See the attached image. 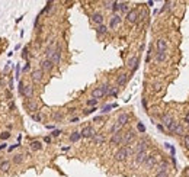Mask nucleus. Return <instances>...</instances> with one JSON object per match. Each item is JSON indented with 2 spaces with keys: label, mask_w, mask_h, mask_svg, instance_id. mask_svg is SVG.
Returning <instances> with one entry per match:
<instances>
[{
  "label": "nucleus",
  "mask_w": 189,
  "mask_h": 177,
  "mask_svg": "<svg viewBox=\"0 0 189 177\" xmlns=\"http://www.w3.org/2000/svg\"><path fill=\"white\" fill-rule=\"evenodd\" d=\"M130 158V153H128V147H119L115 154H113V160L116 163H124Z\"/></svg>",
  "instance_id": "obj_1"
},
{
  "label": "nucleus",
  "mask_w": 189,
  "mask_h": 177,
  "mask_svg": "<svg viewBox=\"0 0 189 177\" xmlns=\"http://www.w3.org/2000/svg\"><path fill=\"white\" fill-rule=\"evenodd\" d=\"M135 139H137V131L135 129H128L122 135V147H130Z\"/></svg>",
  "instance_id": "obj_2"
},
{
  "label": "nucleus",
  "mask_w": 189,
  "mask_h": 177,
  "mask_svg": "<svg viewBox=\"0 0 189 177\" xmlns=\"http://www.w3.org/2000/svg\"><path fill=\"white\" fill-rule=\"evenodd\" d=\"M147 147H148V139L147 138H141V139H138L135 145L133 147L134 150V155L137 154V153H143V151H147Z\"/></svg>",
  "instance_id": "obj_3"
},
{
  "label": "nucleus",
  "mask_w": 189,
  "mask_h": 177,
  "mask_svg": "<svg viewBox=\"0 0 189 177\" xmlns=\"http://www.w3.org/2000/svg\"><path fill=\"white\" fill-rule=\"evenodd\" d=\"M44 71L41 70V68H35L31 71V81H32L33 84H39V83H42V80H44Z\"/></svg>",
  "instance_id": "obj_4"
},
{
  "label": "nucleus",
  "mask_w": 189,
  "mask_h": 177,
  "mask_svg": "<svg viewBox=\"0 0 189 177\" xmlns=\"http://www.w3.org/2000/svg\"><path fill=\"white\" fill-rule=\"evenodd\" d=\"M61 55H63V49H61V45L57 44L56 45V51L53 52V55H51V61H53V64L54 66H60L61 64Z\"/></svg>",
  "instance_id": "obj_5"
},
{
  "label": "nucleus",
  "mask_w": 189,
  "mask_h": 177,
  "mask_svg": "<svg viewBox=\"0 0 189 177\" xmlns=\"http://www.w3.org/2000/svg\"><path fill=\"white\" fill-rule=\"evenodd\" d=\"M122 135H124L122 131L111 135V138H109V145H111V147H122Z\"/></svg>",
  "instance_id": "obj_6"
},
{
  "label": "nucleus",
  "mask_w": 189,
  "mask_h": 177,
  "mask_svg": "<svg viewBox=\"0 0 189 177\" xmlns=\"http://www.w3.org/2000/svg\"><path fill=\"white\" fill-rule=\"evenodd\" d=\"M128 80H130V74L127 73V71H122V73H119L118 76H116V86L119 88H122L127 86V83H128Z\"/></svg>",
  "instance_id": "obj_7"
},
{
  "label": "nucleus",
  "mask_w": 189,
  "mask_h": 177,
  "mask_svg": "<svg viewBox=\"0 0 189 177\" xmlns=\"http://www.w3.org/2000/svg\"><path fill=\"white\" fill-rule=\"evenodd\" d=\"M138 16H140V12L137 10V9H131L125 15V21L128 23H131V25H135V23L138 22Z\"/></svg>",
  "instance_id": "obj_8"
},
{
  "label": "nucleus",
  "mask_w": 189,
  "mask_h": 177,
  "mask_svg": "<svg viewBox=\"0 0 189 177\" xmlns=\"http://www.w3.org/2000/svg\"><path fill=\"white\" fill-rule=\"evenodd\" d=\"M23 108L26 109V112H28L29 115H33V113L39 112V111H38V103H36L35 100H25Z\"/></svg>",
  "instance_id": "obj_9"
},
{
  "label": "nucleus",
  "mask_w": 189,
  "mask_h": 177,
  "mask_svg": "<svg viewBox=\"0 0 189 177\" xmlns=\"http://www.w3.org/2000/svg\"><path fill=\"white\" fill-rule=\"evenodd\" d=\"M80 133H82V138H86V139H92L95 135H96V131H95V128L93 126H90V125H87V126H84L82 131H80Z\"/></svg>",
  "instance_id": "obj_10"
},
{
  "label": "nucleus",
  "mask_w": 189,
  "mask_h": 177,
  "mask_svg": "<svg viewBox=\"0 0 189 177\" xmlns=\"http://www.w3.org/2000/svg\"><path fill=\"white\" fill-rule=\"evenodd\" d=\"M138 63H140V58H138V55H133L128 58V61H127V68L131 71V73H134L137 68H138Z\"/></svg>",
  "instance_id": "obj_11"
},
{
  "label": "nucleus",
  "mask_w": 189,
  "mask_h": 177,
  "mask_svg": "<svg viewBox=\"0 0 189 177\" xmlns=\"http://www.w3.org/2000/svg\"><path fill=\"white\" fill-rule=\"evenodd\" d=\"M54 64H53V61L51 60H48V58H44L41 63H39V68L44 71V73H51L53 70H54Z\"/></svg>",
  "instance_id": "obj_12"
},
{
  "label": "nucleus",
  "mask_w": 189,
  "mask_h": 177,
  "mask_svg": "<svg viewBox=\"0 0 189 177\" xmlns=\"http://www.w3.org/2000/svg\"><path fill=\"white\" fill-rule=\"evenodd\" d=\"M122 23V18H121V15H118V13H115V15H112L111 19H109V29H116L119 25Z\"/></svg>",
  "instance_id": "obj_13"
},
{
  "label": "nucleus",
  "mask_w": 189,
  "mask_h": 177,
  "mask_svg": "<svg viewBox=\"0 0 189 177\" xmlns=\"http://www.w3.org/2000/svg\"><path fill=\"white\" fill-rule=\"evenodd\" d=\"M103 21H105V16H103L100 12H95V13H92V15H90V22L95 23L96 26L103 25Z\"/></svg>",
  "instance_id": "obj_14"
},
{
  "label": "nucleus",
  "mask_w": 189,
  "mask_h": 177,
  "mask_svg": "<svg viewBox=\"0 0 189 177\" xmlns=\"http://www.w3.org/2000/svg\"><path fill=\"white\" fill-rule=\"evenodd\" d=\"M147 151H143V153H137V154L134 155V164L135 166H143L145 163V160H147Z\"/></svg>",
  "instance_id": "obj_15"
},
{
  "label": "nucleus",
  "mask_w": 189,
  "mask_h": 177,
  "mask_svg": "<svg viewBox=\"0 0 189 177\" xmlns=\"http://www.w3.org/2000/svg\"><path fill=\"white\" fill-rule=\"evenodd\" d=\"M157 164H159L157 155H148V157H147V160H145V163L143 164V166H144L147 170H151V168H154Z\"/></svg>",
  "instance_id": "obj_16"
},
{
  "label": "nucleus",
  "mask_w": 189,
  "mask_h": 177,
  "mask_svg": "<svg viewBox=\"0 0 189 177\" xmlns=\"http://www.w3.org/2000/svg\"><path fill=\"white\" fill-rule=\"evenodd\" d=\"M130 119H131L130 113L122 112V113H119V115H118V119H116V122H118L121 126H125V125H128V123H130Z\"/></svg>",
  "instance_id": "obj_17"
},
{
  "label": "nucleus",
  "mask_w": 189,
  "mask_h": 177,
  "mask_svg": "<svg viewBox=\"0 0 189 177\" xmlns=\"http://www.w3.org/2000/svg\"><path fill=\"white\" fill-rule=\"evenodd\" d=\"M156 49L157 52H166L167 51V41L165 38H159L156 41Z\"/></svg>",
  "instance_id": "obj_18"
},
{
  "label": "nucleus",
  "mask_w": 189,
  "mask_h": 177,
  "mask_svg": "<svg viewBox=\"0 0 189 177\" xmlns=\"http://www.w3.org/2000/svg\"><path fill=\"white\" fill-rule=\"evenodd\" d=\"M33 94H35V90H33L32 84H25V88H23V97L28 100H32Z\"/></svg>",
  "instance_id": "obj_19"
},
{
  "label": "nucleus",
  "mask_w": 189,
  "mask_h": 177,
  "mask_svg": "<svg viewBox=\"0 0 189 177\" xmlns=\"http://www.w3.org/2000/svg\"><path fill=\"white\" fill-rule=\"evenodd\" d=\"M12 164H15V166H21L23 161H25V155L21 154V153H18V154L12 155Z\"/></svg>",
  "instance_id": "obj_20"
},
{
  "label": "nucleus",
  "mask_w": 189,
  "mask_h": 177,
  "mask_svg": "<svg viewBox=\"0 0 189 177\" xmlns=\"http://www.w3.org/2000/svg\"><path fill=\"white\" fill-rule=\"evenodd\" d=\"M169 55H167V52H156V55H154V61H156L157 64H163V63H166Z\"/></svg>",
  "instance_id": "obj_21"
},
{
  "label": "nucleus",
  "mask_w": 189,
  "mask_h": 177,
  "mask_svg": "<svg viewBox=\"0 0 189 177\" xmlns=\"http://www.w3.org/2000/svg\"><path fill=\"white\" fill-rule=\"evenodd\" d=\"M105 96H106V94H105V91L100 88V86L99 87H95L92 90V97H93V99L99 100V99H102V97H105Z\"/></svg>",
  "instance_id": "obj_22"
},
{
  "label": "nucleus",
  "mask_w": 189,
  "mask_h": 177,
  "mask_svg": "<svg viewBox=\"0 0 189 177\" xmlns=\"http://www.w3.org/2000/svg\"><path fill=\"white\" fill-rule=\"evenodd\" d=\"M29 148H31L32 151H41V150L44 148V144H42L39 139H33V141H31V144H29Z\"/></svg>",
  "instance_id": "obj_23"
},
{
  "label": "nucleus",
  "mask_w": 189,
  "mask_h": 177,
  "mask_svg": "<svg viewBox=\"0 0 189 177\" xmlns=\"http://www.w3.org/2000/svg\"><path fill=\"white\" fill-rule=\"evenodd\" d=\"M10 167H12L10 160H3V161L0 163V171H1V173H9V171H10Z\"/></svg>",
  "instance_id": "obj_24"
},
{
  "label": "nucleus",
  "mask_w": 189,
  "mask_h": 177,
  "mask_svg": "<svg viewBox=\"0 0 189 177\" xmlns=\"http://www.w3.org/2000/svg\"><path fill=\"white\" fill-rule=\"evenodd\" d=\"M92 141H93V144L95 145H102V144H105L106 136H105L103 133H96V135L92 138Z\"/></svg>",
  "instance_id": "obj_25"
},
{
  "label": "nucleus",
  "mask_w": 189,
  "mask_h": 177,
  "mask_svg": "<svg viewBox=\"0 0 189 177\" xmlns=\"http://www.w3.org/2000/svg\"><path fill=\"white\" fill-rule=\"evenodd\" d=\"M80 139H82V133H80V131H73V132L70 133V136H68V141L73 142V144L79 142Z\"/></svg>",
  "instance_id": "obj_26"
},
{
  "label": "nucleus",
  "mask_w": 189,
  "mask_h": 177,
  "mask_svg": "<svg viewBox=\"0 0 189 177\" xmlns=\"http://www.w3.org/2000/svg\"><path fill=\"white\" fill-rule=\"evenodd\" d=\"M160 122H162V125H163V126H167V125H170V123L173 122V118H172V115H170V113H165V115H162Z\"/></svg>",
  "instance_id": "obj_27"
},
{
  "label": "nucleus",
  "mask_w": 189,
  "mask_h": 177,
  "mask_svg": "<svg viewBox=\"0 0 189 177\" xmlns=\"http://www.w3.org/2000/svg\"><path fill=\"white\" fill-rule=\"evenodd\" d=\"M109 32V28L103 23V25H99V26H96V33H98V36H105L106 33Z\"/></svg>",
  "instance_id": "obj_28"
},
{
  "label": "nucleus",
  "mask_w": 189,
  "mask_h": 177,
  "mask_svg": "<svg viewBox=\"0 0 189 177\" xmlns=\"http://www.w3.org/2000/svg\"><path fill=\"white\" fill-rule=\"evenodd\" d=\"M183 133H186V132H185V126H183V123L178 122V125H176V128H175V132H173V135L183 136Z\"/></svg>",
  "instance_id": "obj_29"
},
{
  "label": "nucleus",
  "mask_w": 189,
  "mask_h": 177,
  "mask_svg": "<svg viewBox=\"0 0 189 177\" xmlns=\"http://www.w3.org/2000/svg\"><path fill=\"white\" fill-rule=\"evenodd\" d=\"M119 131H122V126H121L118 122H113V123L111 125V128H109V133H111V135H113V133L119 132Z\"/></svg>",
  "instance_id": "obj_30"
},
{
  "label": "nucleus",
  "mask_w": 189,
  "mask_h": 177,
  "mask_svg": "<svg viewBox=\"0 0 189 177\" xmlns=\"http://www.w3.org/2000/svg\"><path fill=\"white\" fill-rule=\"evenodd\" d=\"M63 119H64V113H63V112H54V113H53V121L54 122H57V123H58V122H61L63 121Z\"/></svg>",
  "instance_id": "obj_31"
},
{
  "label": "nucleus",
  "mask_w": 189,
  "mask_h": 177,
  "mask_svg": "<svg viewBox=\"0 0 189 177\" xmlns=\"http://www.w3.org/2000/svg\"><path fill=\"white\" fill-rule=\"evenodd\" d=\"M156 167H157V173H159V171H167V168H169V163H167V161H160Z\"/></svg>",
  "instance_id": "obj_32"
},
{
  "label": "nucleus",
  "mask_w": 189,
  "mask_h": 177,
  "mask_svg": "<svg viewBox=\"0 0 189 177\" xmlns=\"http://www.w3.org/2000/svg\"><path fill=\"white\" fill-rule=\"evenodd\" d=\"M119 10L127 15V13L131 10V9H130V6H128V3H127V1H119Z\"/></svg>",
  "instance_id": "obj_33"
},
{
  "label": "nucleus",
  "mask_w": 189,
  "mask_h": 177,
  "mask_svg": "<svg viewBox=\"0 0 189 177\" xmlns=\"http://www.w3.org/2000/svg\"><path fill=\"white\" fill-rule=\"evenodd\" d=\"M116 106H118L116 103H112V105H106V106H105V108H103V109L100 111V113H102V115H106V113H109V112H111L112 109H113V108H116Z\"/></svg>",
  "instance_id": "obj_34"
},
{
  "label": "nucleus",
  "mask_w": 189,
  "mask_h": 177,
  "mask_svg": "<svg viewBox=\"0 0 189 177\" xmlns=\"http://www.w3.org/2000/svg\"><path fill=\"white\" fill-rule=\"evenodd\" d=\"M118 93H119V87H118V86H111V88H109V93H108V96L116 97V96H118Z\"/></svg>",
  "instance_id": "obj_35"
},
{
  "label": "nucleus",
  "mask_w": 189,
  "mask_h": 177,
  "mask_svg": "<svg viewBox=\"0 0 189 177\" xmlns=\"http://www.w3.org/2000/svg\"><path fill=\"white\" fill-rule=\"evenodd\" d=\"M98 103H99V100L93 99V97L86 100V106H87V108H98Z\"/></svg>",
  "instance_id": "obj_36"
},
{
  "label": "nucleus",
  "mask_w": 189,
  "mask_h": 177,
  "mask_svg": "<svg viewBox=\"0 0 189 177\" xmlns=\"http://www.w3.org/2000/svg\"><path fill=\"white\" fill-rule=\"evenodd\" d=\"M31 118H32V121H35V122H41L44 121V116H42V113L41 112H36V113H33V115H31Z\"/></svg>",
  "instance_id": "obj_37"
},
{
  "label": "nucleus",
  "mask_w": 189,
  "mask_h": 177,
  "mask_svg": "<svg viewBox=\"0 0 189 177\" xmlns=\"http://www.w3.org/2000/svg\"><path fill=\"white\" fill-rule=\"evenodd\" d=\"M10 136H12L10 131H1V132H0V139H1V141H4V142H6Z\"/></svg>",
  "instance_id": "obj_38"
},
{
  "label": "nucleus",
  "mask_w": 189,
  "mask_h": 177,
  "mask_svg": "<svg viewBox=\"0 0 189 177\" xmlns=\"http://www.w3.org/2000/svg\"><path fill=\"white\" fill-rule=\"evenodd\" d=\"M176 125H178V121H173L170 125H167V132H169V135H172V133L175 132V128H176Z\"/></svg>",
  "instance_id": "obj_39"
},
{
  "label": "nucleus",
  "mask_w": 189,
  "mask_h": 177,
  "mask_svg": "<svg viewBox=\"0 0 189 177\" xmlns=\"http://www.w3.org/2000/svg\"><path fill=\"white\" fill-rule=\"evenodd\" d=\"M23 88H25V81H23V80H19V84H18V93H19L21 97H23Z\"/></svg>",
  "instance_id": "obj_40"
},
{
  "label": "nucleus",
  "mask_w": 189,
  "mask_h": 177,
  "mask_svg": "<svg viewBox=\"0 0 189 177\" xmlns=\"http://www.w3.org/2000/svg\"><path fill=\"white\" fill-rule=\"evenodd\" d=\"M151 87H153V91H154V93H160V91L163 90V84H162V83H153Z\"/></svg>",
  "instance_id": "obj_41"
},
{
  "label": "nucleus",
  "mask_w": 189,
  "mask_h": 177,
  "mask_svg": "<svg viewBox=\"0 0 189 177\" xmlns=\"http://www.w3.org/2000/svg\"><path fill=\"white\" fill-rule=\"evenodd\" d=\"M137 131L140 133H144L145 132V126L141 123V122H137Z\"/></svg>",
  "instance_id": "obj_42"
},
{
  "label": "nucleus",
  "mask_w": 189,
  "mask_h": 177,
  "mask_svg": "<svg viewBox=\"0 0 189 177\" xmlns=\"http://www.w3.org/2000/svg\"><path fill=\"white\" fill-rule=\"evenodd\" d=\"M95 111H98V108H86V109L83 111V115L87 116V115H90V113H93Z\"/></svg>",
  "instance_id": "obj_43"
},
{
  "label": "nucleus",
  "mask_w": 189,
  "mask_h": 177,
  "mask_svg": "<svg viewBox=\"0 0 189 177\" xmlns=\"http://www.w3.org/2000/svg\"><path fill=\"white\" fill-rule=\"evenodd\" d=\"M183 144H185V148L189 151V133L183 135Z\"/></svg>",
  "instance_id": "obj_44"
},
{
  "label": "nucleus",
  "mask_w": 189,
  "mask_h": 177,
  "mask_svg": "<svg viewBox=\"0 0 189 177\" xmlns=\"http://www.w3.org/2000/svg\"><path fill=\"white\" fill-rule=\"evenodd\" d=\"M22 58L28 61V58H29V49L28 48H23L22 49Z\"/></svg>",
  "instance_id": "obj_45"
},
{
  "label": "nucleus",
  "mask_w": 189,
  "mask_h": 177,
  "mask_svg": "<svg viewBox=\"0 0 189 177\" xmlns=\"http://www.w3.org/2000/svg\"><path fill=\"white\" fill-rule=\"evenodd\" d=\"M63 133V131L61 129H54L53 132H51V138H57V136H60Z\"/></svg>",
  "instance_id": "obj_46"
},
{
  "label": "nucleus",
  "mask_w": 189,
  "mask_h": 177,
  "mask_svg": "<svg viewBox=\"0 0 189 177\" xmlns=\"http://www.w3.org/2000/svg\"><path fill=\"white\" fill-rule=\"evenodd\" d=\"M112 12H113V15L116 13V12L119 10V1H113V6H112Z\"/></svg>",
  "instance_id": "obj_47"
},
{
  "label": "nucleus",
  "mask_w": 189,
  "mask_h": 177,
  "mask_svg": "<svg viewBox=\"0 0 189 177\" xmlns=\"http://www.w3.org/2000/svg\"><path fill=\"white\" fill-rule=\"evenodd\" d=\"M22 71H23V73H28V71H31V63H29V60H28V61H26V64L23 66Z\"/></svg>",
  "instance_id": "obj_48"
},
{
  "label": "nucleus",
  "mask_w": 189,
  "mask_h": 177,
  "mask_svg": "<svg viewBox=\"0 0 189 177\" xmlns=\"http://www.w3.org/2000/svg\"><path fill=\"white\" fill-rule=\"evenodd\" d=\"M103 121H105V116H102V115H100V116H96V118L93 119L95 123H103Z\"/></svg>",
  "instance_id": "obj_49"
},
{
  "label": "nucleus",
  "mask_w": 189,
  "mask_h": 177,
  "mask_svg": "<svg viewBox=\"0 0 189 177\" xmlns=\"http://www.w3.org/2000/svg\"><path fill=\"white\" fill-rule=\"evenodd\" d=\"M102 4H103V7H106V9H112L113 1H102Z\"/></svg>",
  "instance_id": "obj_50"
},
{
  "label": "nucleus",
  "mask_w": 189,
  "mask_h": 177,
  "mask_svg": "<svg viewBox=\"0 0 189 177\" xmlns=\"http://www.w3.org/2000/svg\"><path fill=\"white\" fill-rule=\"evenodd\" d=\"M154 177H170V176H169V173H167V171H159Z\"/></svg>",
  "instance_id": "obj_51"
},
{
  "label": "nucleus",
  "mask_w": 189,
  "mask_h": 177,
  "mask_svg": "<svg viewBox=\"0 0 189 177\" xmlns=\"http://www.w3.org/2000/svg\"><path fill=\"white\" fill-rule=\"evenodd\" d=\"M19 147H21V144H19V142H18V144H13V145H10V147H7V151H9V153H12L15 148H19Z\"/></svg>",
  "instance_id": "obj_52"
},
{
  "label": "nucleus",
  "mask_w": 189,
  "mask_h": 177,
  "mask_svg": "<svg viewBox=\"0 0 189 177\" xmlns=\"http://www.w3.org/2000/svg\"><path fill=\"white\" fill-rule=\"evenodd\" d=\"M183 123L189 126V111L186 112V113H185V116H183Z\"/></svg>",
  "instance_id": "obj_53"
},
{
  "label": "nucleus",
  "mask_w": 189,
  "mask_h": 177,
  "mask_svg": "<svg viewBox=\"0 0 189 177\" xmlns=\"http://www.w3.org/2000/svg\"><path fill=\"white\" fill-rule=\"evenodd\" d=\"M157 129H159L160 132H166V128H165L162 123H157Z\"/></svg>",
  "instance_id": "obj_54"
},
{
  "label": "nucleus",
  "mask_w": 189,
  "mask_h": 177,
  "mask_svg": "<svg viewBox=\"0 0 189 177\" xmlns=\"http://www.w3.org/2000/svg\"><path fill=\"white\" fill-rule=\"evenodd\" d=\"M51 141H53V138H51L50 135H47V136H45V138H44V142H45V144H50Z\"/></svg>",
  "instance_id": "obj_55"
},
{
  "label": "nucleus",
  "mask_w": 189,
  "mask_h": 177,
  "mask_svg": "<svg viewBox=\"0 0 189 177\" xmlns=\"http://www.w3.org/2000/svg\"><path fill=\"white\" fill-rule=\"evenodd\" d=\"M79 121H80V118H79V116H74V118L70 119V123H77Z\"/></svg>",
  "instance_id": "obj_56"
},
{
  "label": "nucleus",
  "mask_w": 189,
  "mask_h": 177,
  "mask_svg": "<svg viewBox=\"0 0 189 177\" xmlns=\"http://www.w3.org/2000/svg\"><path fill=\"white\" fill-rule=\"evenodd\" d=\"M19 71H21V67L19 64H16V80H19Z\"/></svg>",
  "instance_id": "obj_57"
},
{
  "label": "nucleus",
  "mask_w": 189,
  "mask_h": 177,
  "mask_svg": "<svg viewBox=\"0 0 189 177\" xmlns=\"http://www.w3.org/2000/svg\"><path fill=\"white\" fill-rule=\"evenodd\" d=\"M9 109H10L12 112L15 111V103H13V102H10V103H9Z\"/></svg>",
  "instance_id": "obj_58"
},
{
  "label": "nucleus",
  "mask_w": 189,
  "mask_h": 177,
  "mask_svg": "<svg viewBox=\"0 0 189 177\" xmlns=\"http://www.w3.org/2000/svg\"><path fill=\"white\" fill-rule=\"evenodd\" d=\"M47 129H51V131H54V129H56V125H47Z\"/></svg>",
  "instance_id": "obj_59"
},
{
  "label": "nucleus",
  "mask_w": 189,
  "mask_h": 177,
  "mask_svg": "<svg viewBox=\"0 0 189 177\" xmlns=\"http://www.w3.org/2000/svg\"><path fill=\"white\" fill-rule=\"evenodd\" d=\"M70 148H71V147H70V145H67V147H63V148H61V151H64V153H66V151H68Z\"/></svg>",
  "instance_id": "obj_60"
},
{
  "label": "nucleus",
  "mask_w": 189,
  "mask_h": 177,
  "mask_svg": "<svg viewBox=\"0 0 189 177\" xmlns=\"http://www.w3.org/2000/svg\"><path fill=\"white\" fill-rule=\"evenodd\" d=\"M143 106H144L145 111H148V108H147V102H145V99H143Z\"/></svg>",
  "instance_id": "obj_61"
},
{
  "label": "nucleus",
  "mask_w": 189,
  "mask_h": 177,
  "mask_svg": "<svg viewBox=\"0 0 189 177\" xmlns=\"http://www.w3.org/2000/svg\"><path fill=\"white\" fill-rule=\"evenodd\" d=\"M12 128H13V126H12L10 123H9V125H6V131H10Z\"/></svg>",
  "instance_id": "obj_62"
},
{
  "label": "nucleus",
  "mask_w": 189,
  "mask_h": 177,
  "mask_svg": "<svg viewBox=\"0 0 189 177\" xmlns=\"http://www.w3.org/2000/svg\"><path fill=\"white\" fill-rule=\"evenodd\" d=\"M185 176L189 177V167H188V168H185Z\"/></svg>",
  "instance_id": "obj_63"
}]
</instances>
